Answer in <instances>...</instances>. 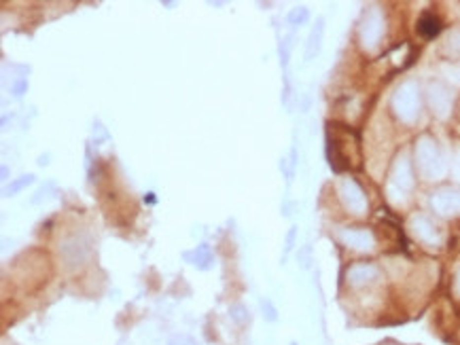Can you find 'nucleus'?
I'll list each match as a JSON object with an SVG mask.
<instances>
[{
  "label": "nucleus",
  "instance_id": "1",
  "mask_svg": "<svg viewBox=\"0 0 460 345\" xmlns=\"http://www.w3.org/2000/svg\"><path fill=\"white\" fill-rule=\"evenodd\" d=\"M418 32L426 38L437 36V34L441 32V19L435 17L433 13H424V15L420 17V22H418Z\"/></svg>",
  "mask_w": 460,
  "mask_h": 345
},
{
  "label": "nucleus",
  "instance_id": "3",
  "mask_svg": "<svg viewBox=\"0 0 460 345\" xmlns=\"http://www.w3.org/2000/svg\"><path fill=\"white\" fill-rule=\"evenodd\" d=\"M261 307H263V315H265V318L274 322V320H276V309H274V305L270 303V299H265L263 303H261Z\"/></svg>",
  "mask_w": 460,
  "mask_h": 345
},
{
  "label": "nucleus",
  "instance_id": "5",
  "mask_svg": "<svg viewBox=\"0 0 460 345\" xmlns=\"http://www.w3.org/2000/svg\"><path fill=\"white\" fill-rule=\"evenodd\" d=\"M242 312H244V309L240 307V305H238V307H233V318H236L238 322H242V320H244V318H242Z\"/></svg>",
  "mask_w": 460,
  "mask_h": 345
},
{
  "label": "nucleus",
  "instance_id": "2",
  "mask_svg": "<svg viewBox=\"0 0 460 345\" xmlns=\"http://www.w3.org/2000/svg\"><path fill=\"white\" fill-rule=\"evenodd\" d=\"M30 182H32V176H24V178H21V180L13 182V185L9 187V191H6V193H9V195H15V193L19 191V188H24L26 185H30Z\"/></svg>",
  "mask_w": 460,
  "mask_h": 345
},
{
  "label": "nucleus",
  "instance_id": "4",
  "mask_svg": "<svg viewBox=\"0 0 460 345\" xmlns=\"http://www.w3.org/2000/svg\"><path fill=\"white\" fill-rule=\"evenodd\" d=\"M168 345H195V341L191 339L187 335H180V337H174V339H170Z\"/></svg>",
  "mask_w": 460,
  "mask_h": 345
}]
</instances>
